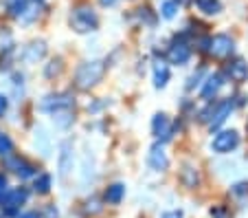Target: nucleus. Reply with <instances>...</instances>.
Instances as JSON below:
<instances>
[{
    "mask_svg": "<svg viewBox=\"0 0 248 218\" xmlns=\"http://www.w3.org/2000/svg\"><path fill=\"white\" fill-rule=\"evenodd\" d=\"M147 163H150L152 170L156 172H163L169 168V157H167V152H165L163 143H156V146L150 148V154H147Z\"/></svg>",
    "mask_w": 248,
    "mask_h": 218,
    "instance_id": "nucleus-7",
    "label": "nucleus"
},
{
    "mask_svg": "<svg viewBox=\"0 0 248 218\" xmlns=\"http://www.w3.org/2000/svg\"><path fill=\"white\" fill-rule=\"evenodd\" d=\"M226 73H229V77L233 82L242 84V82L248 80V64L242 57H235V60H231L229 64H226Z\"/></svg>",
    "mask_w": 248,
    "mask_h": 218,
    "instance_id": "nucleus-11",
    "label": "nucleus"
},
{
    "mask_svg": "<svg viewBox=\"0 0 248 218\" xmlns=\"http://www.w3.org/2000/svg\"><path fill=\"white\" fill-rule=\"evenodd\" d=\"M48 190H51V176L40 174L38 179H35V192H38V194H48Z\"/></svg>",
    "mask_w": 248,
    "mask_h": 218,
    "instance_id": "nucleus-19",
    "label": "nucleus"
},
{
    "mask_svg": "<svg viewBox=\"0 0 248 218\" xmlns=\"http://www.w3.org/2000/svg\"><path fill=\"white\" fill-rule=\"evenodd\" d=\"M103 73H106V64H103V62H99V60L84 62V64H79V68H77V73H75V86L79 90L93 88L94 84L101 82Z\"/></svg>",
    "mask_w": 248,
    "mask_h": 218,
    "instance_id": "nucleus-1",
    "label": "nucleus"
},
{
    "mask_svg": "<svg viewBox=\"0 0 248 218\" xmlns=\"http://www.w3.org/2000/svg\"><path fill=\"white\" fill-rule=\"evenodd\" d=\"M18 218H38V214H35V212H27V214H22V216H18Z\"/></svg>",
    "mask_w": 248,
    "mask_h": 218,
    "instance_id": "nucleus-30",
    "label": "nucleus"
},
{
    "mask_svg": "<svg viewBox=\"0 0 248 218\" xmlns=\"http://www.w3.org/2000/svg\"><path fill=\"white\" fill-rule=\"evenodd\" d=\"M70 27L77 34H90L99 27V18L88 5H79L70 11Z\"/></svg>",
    "mask_w": 248,
    "mask_h": 218,
    "instance_id": "nucleus-2",
    "label": "nucleus"
},
{
    "mask_svg": "<svg viewBox=\"0 0 248 218\" xmlns=\"http://www.w3.org/2000/svg\"><path fill=\"white\" fill-rule=\"evenodd\" d=\"M167 57L171 64H185V62H189V57H191V47L185 42H173L171 47H169Z\"/></svg>",
    "mask_w": 248,
    "mask_h": 218,
    "instance_id": "nucleus-12",
    "label": "nucleus"
},
{
    "mask_svg": "<svg viewBox=\"0 0 248 218\" xmlns=\"http://www.w3.org/2000/svg\"><path fill=\"white\" fill-rule=\"evenodd\" d=\"M222 75L220 73H213V75H209L206 77V82H204V86H202V100H211V97H216V93L222 88Z\"/></svg>",
    "mask_w": 248,
    "mask_h": 218,
    "instance_id": "nucleus-13",
    "label": "nucleus"
},
{
    "mask_svg": "<svg viewBox=\"0 0 248 218\" xmlns=\"http://www.w3.org/2000/svg\"><path fill=\"white\" fill-rule=\"evenodd\" d=\"M176 2H178V5H191L193 0H176Z\"/></svg>",
    "mask_w": 248,
    "mask_h": 218,
    "instance_id": "nucleus-32",
    "label": "nucleus"
},
{
    "mask_svg": "<svg viewBox=\"0 0 248 218\" xmlns=\"http://www.w3.org/2000/svg\"><path fill=\"white\" fill-rule=\"evenodd\" d=\"M99 2H101L103 7H112L114 2H117V0H99Z\"/></svg>",
    "mask_w": 248,
    "mask_h": 218,
    "instance_id": "nucleus-29",
    "label": "nucleus"
},
{
    "mask_svg": "<svg viewBox=\"0 0 248 218\" xmlns=\"http://www.w3.org/2000/svg\"><path fill=\"white\" fill-rule=\"evenodd\" d=\"M46 53V47H44V42H33L31 47L27 49V53H24V60L27 62H38L40 57Z\"/></svg>",
    "mask_w": 248,
    "mask_h": 218,
    "instance_id": "nucleus-17",
    "label": "nucleus"
},
{
    "mask_svg": "<svg viewBox=\"0 0 248 218\" xmlns=\"http://www.w3.org/2000/svg\"><path fill=\"white\" fill-rule=\"evenodd\" d=\"M73 104H75V100H73V95L70 93H57V95H48L42 100V104H40V108L44 110V113H66V110L73 108Z\"/></svg>",
    "mask_w": 248,
    "mask_h": 218,
    "instance_id": "nucleus-4",
    "label": "nucleus"
},
{
    "mask_svg": "<svg viewBox=\"0 0 248 218\" xmlns=\"http://www.w3.org/2000/svg\"><path fill=\"white\" fill-rule=\"evenodd\" d=\"M0 190H7V179L0 174Z\"/></svg>",
    "mask_w": 248,
    "mask_h": 218,
    "instance_id": "nucleus-31",
    "label": "nucleus"
},
{
    "mask_svg": "<svg viewBox=\"0 0 248 218\" xmlns=\"http://www.w3.org/2000/svg\"><path fill=\"white\" fill-rule=\"evenodd\" d=\"M5 166L9 168V170H14L16 174H20L22 179H29V176L35 174V168L31 166V163H27L22 157H14V154H7L5 157Z\"/></svg>",
    "mask_w": 248,
    "mask_h": 218,
    "instance_id": "nucleus-9",
    "label": "nucleus"
},
{
    "mask_svg": "<svg viewBox=\"0 0 248 218\" xmlns=\"http://www.w3.org/2000/svg\"><path fill=\"white\" fill-rule=\"evenodd\" d=\"M200 77H202V71H200V73H196V75H193V77H191V80H189V84H187V90H191V88H193V86H196V84H198V80H200Z\"/></svg>",
    "mask_w": 248,
    "mask_h": 218,
    "instance_id": "nucleus-26",
    "label": "nucleus"
},
{
    "mask_svg": "<svg viewBox=\"0 0 248 218\" xmlns=\"http://www.w3.org/2000/svg\"><path fill=\"white\" fill-rule=\"evenodd\" d=\"M231 110H233V100L216 101V106H213V115H211V119H209L211 130L217 128V126H222V123H224L226 119H229Z\"/></svg>",
    "mask_w": 248,
    "mask_h": 218,
    "instance_id": "nucleus-8",
    "label": "nucleus"
},
{
    "mask_svg": "<svg viewBox=\"0 0 248 218\" xmlns=\"http://www.w3.org/2000/svg\"><path fill=\"white\" fill-rule=\"evenodd\" d=\"M11 150H14V143H11V139L7 137V134L0 133V157H7V154H11Z\"/></svg>",
    "mask_w": 248,
    "mask_h": 218,
    "instance_id": "nucleus-21",
    "label": "nucleus"
},
{
    "mask_svg": "<svg viewBox=\"0 0 248 218\" xmlns=\"http://www.w3.org/2000/svg\"><path fill=\"white\" fill-rule=\"evenodd\" d=\"M246 130H248V123H246Z\"/></svg>",
    "mask_w": 248,
    "mask_h": 218,
    "instance_id": "nucleus-33",
    "label": "nucleus"
},
{
    "mask_svg": "<svg viewBox=\"0 0 248 218\" xmlns=\"http://www.w3.org/2000/svg\"><path fill=\"white\" fill-rule=\"evenodd\" d=\"M68 150H70V143H64L62 146V159H60L62 176H66V172H68Z\"/></svg>",
    "mask_w": 248,
    "mask_h": 218,
    "instance_id": "nucleus-22",
    "label": "nucleus"
},
{
    "mask_svg": "<svg viewBox=\"0 0 248 218\" xmlns=\"http://www.w3.org/2000/svg\"><path fill=\"white\" fill-rule=\"evenodd\" d=\"M38 14H40V5H38V2H33V5H31V2H29V5L24 7V11H22V14L18 16V18L22 20V22H31V20H35V18H38Z\"/></svg>",
    "mask_w": 248,
    "mask_h": 218,
    "instance_id": "nucleus-18",
    "label": "nucleus"
},
{
    "mask_svg": "<svg viewBox=\"0 0 248 218\" xmlns=\"http://www.w3.org/2000/svg\"><path fill=\"white\" fill-rule=\"evenodd\" d=\"M176 11H178V2H176V0H167L163 5V16L167 20H171L173 16H176Z\"/></svg>",
    "mask_w": 248,
    "mask_h": 218,
    "instance_id": "nucleus-23",
    "label": "nucleus"
},
{
    "mask_svg": "<svg viewBox=\"0 0 248 218\" xmlns=\"http://www.w3.org/2000/svg\"><path fill=\"white\" fill-rule=\"evenodd\" d=\"M123 196H125V185L114 183V185H110L108 190H106L103 199H106V203H110V205H119L123 201Z\"/></svg>",
    "mask_w": 248,
    "mask_h": 218,
    "instance_id": "nucleus-14",
    "label": "nucleus"
},
{
    "mask_svg": "<svg viewBox=\"0 0 248 218\" xmlns=\"http://www.w3.org/2000/svg\"><path fill=\"white\" fill-rule=\"evenodd\" d=\"M62 73V60H53L51 64L46 67V77H53V75H60Z\"/></svg>",
    "mask_w": 248,
    "mask_h": 218,
    "instance_id": "nucleus-24",
    "label": "nucleus"
},
{
    "mask_svg": "<svg viewBox=\"0 0 248 218\" xmlns=\"http://www.w3.org/2000/svg\"><path fill=\"white\" fill-rule=\"evenodd\" d=\"M27 5H29V0H7V9H9V14L16 16V18L22 14Z\"/></svg>",
    "mask_w": 248,
    "mask_h": 218,
    "instance_id": "nucleus-20",
    "label": "nucleus"
},
{
    "mask_svg": "<svg viewBox=\"0 0 248 218\" xmlns=\"http://www.w3.org/2000/svg\"><path fill=\"white\" fill-rule=\"evenodd\" d=\"M7 106H9V104H7V97L0 95V115H2V113L7 110Z\"/></svg>",
    "mask_w": 248,
    "mask_h": 218,
    "instance_id": "nucleus-28",
    "label": "nucleus"
},
{
    "mask_svg": "<svg viewBox=\"0 0 248 218\" xmlns=\"http://www.w3.org/2000/svg\"><path fill=\"white\" fill-rule=\"evenodd\" d=\"M233 192H235V194H246V192H248V183H237L233 187Z\"/></svg>",
    "mask_w": 248,
    "mask_h": 218,
    "instance_id": "nucleus-25",
    "label": "nucleus"
},
{
    "mask_svg": "<svg viewBox=\"0 0 248 218\" xmlns=\"http://www.w3.org/2000/svg\"><path fill=\"white\" fill-rule=\"evenodd\" d=\"M237 146H239V134L235 130H222V133L216 134V139L211 143V148L220 152V154H226V152L235 150Z\"/></svg>",
    "mask_w": 248,
    "mask_h": 218,
    "instance_id": "nucleus-6",
    "label": "nucleus"
},
{
    "mask_svg": "<svg viewBox=\"0 0 248 218\" xmlns=\"http://www.w3.org/2000/svg\"><path fill=\"white\" fill-rule=\"evenodd\" d=\"M152 130H154V134L160 139V143L169 141L171 139V123H169V117L165 113H158L154 117V121H152Z\"/></svg>",
    "mask_w": 248,
    "mask_h": 218,
    "instance_id": "nucleus-10",
    "label": "nucleus"
},
{
    "mask_svg": "<svg viewBox=\"0 0 248 218\" xmlns=\"http://www.w3.org/2000/svg\"><path fill=\"white\" fill-rule=\"evenodd\" d=\"M29 199V192L24 187H16V190H0V207L7 216H14Z\"/></svg>",
    "mask_w": 248,
    "mask_h": 218,
    "instance_id": "nucleus-3",
    "label": "nucleus"
},
{
    "mask_svg": "<svg viewBox=\"0 0 248 218\" xmlns=\"http://www.w3.org/2000/svg\"><path fill=\"white\" fill-rule=\"evenodd\" d=\"M163 218H183V212H167V214H163Z\"/></svg>",
    "mask_w": 248,
    "mask_h": 218,
    "instance_id": "nucleus-27",
    "label": "nucleus"
},
{
    "mask_svg": "<svg viewBox=\"0 0 248 218\" xmlns=\"http://www.w3.org/2000/svg\"><path fill=\"white\" fill-rule=\"evenodd\" d=\"M196 5L200 11H204L206 16H216L222 11V2L220 0H196Z\"/></svg>",
    "mask_w": 248,
    "mask_h": 218,
    "instance_id": "nucleus-16",
    "label": "nucleus"
},
{
    "mask_svg": "<svg viewBox=\"0 0 248 218\" xmlns=\"http://www.w3.org/2000/svg\"><path fill=\"white\" fill-rule=\"evenodd\" d=\"M233 51H235V42L229 38V35L220 34V35H213V38L209 40V53L213 57L224 60V57H229Z\"/></svg>",
    "mask_w": 248,
    "mask_h": 218,
    "instance_id": "nucleus-5",
    "label": "nucleus"
},
{
    "mask_svg": "<svg viewBox=\"0 0 248 218\" xmlns=\"http://www.w3.org/2000/svg\"><path fill=\"white\" fill-rule=\"evenodd\" d=\"M169 82V67L165 62H156L154 67V86L156 88H165Z\"/></svg>",
    "mask_w": 248,
    "mask_h": 218,
    "instance_id": "nucleus-15",
    "label": "nucleus"
}]
</instances>
